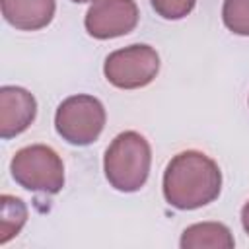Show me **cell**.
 Masks as SVG:
<instances>
[{
	"mask_svg": "<svg viewBox=\"0 0 249 249\" xmlns=\"http://www.w3.org/2000/svg\"><path fill=\"white\" fill-rule=\"evenodd\" d=\"M224 25L235 35H249V0H224Z\"/></svg>",
	"mask_w": 249,
	"mask_h": 249,
	"instance_id": "cell-11",
	"label": "cell"
},
{
	"mask_svg": "<svg viewBox=\"0 0 249 249\" xmlns=\"http://www.w3.org/2000/svg\"><path fill=\"white\" fill-rule=\"evenodd\" d=\"M12 177L27 191L56 195L64 187V165L60 156L45 144L18 150L10 161Z\"/></svg>",
	"mask_w": 249,
	"mask_h": 249,
	"instance_id": "cell-3",
	"label": "cell"
},
{
	"mask_svg": "<svg viewBox=\"0 0 249 249\" xmlns=\"http://www.w3.org/2000/svg\"><path fill=\"white\" fill-rule=\"evenodd\" d=\"M241 226H243L245 233L249 235V200H247L245 206L241 208Z\"/></svg>",
	"mask_w": 249,
	"mask_h": 249,
	"instance_id": "cell-13",
	"label": "cell"
},
{
	"mask_svg": "<svg viewBox=\"0 0 249 249\" xmlns=\"http://www.w3.org/2000/svg\"><path fill=\"white\" fill-rule=\"evenodd\" d=\"M0 206H2V220H0V243H8L12 237L19 233L27 220V206L23 204L21 198L12 196V195H2L0 196Z\"/></svg>",
	"mask_w": 249,
	"mask_h": 249,
	"instance_id": "cell-10",
	"label": "cell"
},
{
	"mask_svg": "<svg viewBox=\"0 0 249 249\" xmlns=\"http://www.w3.org/2000/svg\"><path fill=\"white\" fill-rule=\"evenodd\" d=\"M72 2H78V4H86V2H95V0H72Z\"/></svg>",
	"mask_w": 249,
	"mask_h": 249,
	"instance_id": "cell-14",
	"label": "cell"
},
{
	"mask_svg": "<svg viewBox=\"0 0 249 249\" xmlns=\"http://www.w3.org/2000/svg\"><path fill=\"white\" fill-rule=\"evenodd\" d=\"M196 0H150L152 8L163 19H181L189 16Z\"/></svg>",
	"mask_w": 249,
	"mask_h": 249,
	"instance_id": "cell-12",
	"label": "cell"
},
{
	"mask_svg": "<svg viewBox=\"0 0 249 249\" xmlns=\"http://www.w3.org/2000/svg\"><path fill=\"white\" fill-rule=\"evenodd\" d=\"M160 70V56L150 45H130L113 51L103 64L109 84L121 89H136L148 86Z\"/></svg>",
	"mask_w": 249,
	"mask_h": 249,
	"instance_id": "cell-5",
	"label": "cell"
},
{
	"mask_svg": "<svg viewBox=\"0 0 249 249\" xmlns=\"http://www.w3.org/2000/svg\"><path fill=\"white\" fill-rule=\"evenodd\" d=\"M179 245L183 249H200V247H212V249H231L235 245L231 231L228 226L220 222H200L189 226L183 235Z\"/></svg>",
	"mask_w": 249,
	"mask_h": 249,
	"instance_id": "cell-9",
	"label": "cell"
},
{
	"mask_svg": "<svg viewBox=\"0 0 249 249\" xmlns=\"http://www.w3.org/2000/svg\"><path fill=\"white\" fill-rule=\"evenodd\" d=\"M222 173L218 163L198 150H185L171 158L163 173V196L179 210H195L218 198Z\"/></svg>",
	"mask_w": 249,
	"mask_h": 249,
	"instance_id": "cell-1",
	"label": "cell"
},
{
	"mask_svg": "<svg viewBox=\"0 0 249 249\" xmlns=\"http://www.w3.org/2000/svg\"><path fill=\"white\" fill-rule=\"evenodd\" d=\"M105 126V107L93 95H70L54 113V128L74 146H88L95 142Z\"/></svg>",
	"mask_w": 249,
	"mask_h": 249,
	"instance_id": "cell-4",
	"label": "cell"
},
{
	"mask_svg": "<svg viewBox=\"0 0 249 249\" xmlns=\"http://www.w3.org/2000/svg\"><path fill=\"white\" fill-rule=\"evenodd\" d=\"M134 0H95L86 14V29L95 39H113L130 33L138 23Z\"/></svg>",
	"mask_w": 249,
	"mask_h": 249,
	"instance_id": "cell-6",
	"label": "cell"
},
{
	"mask_svg": "<svg viewBox=\"0 0 249 249\" xmlns=\"http://www.w3.org/2000/svg\"><path fill=\"white\" fill-rule=\"evenodd\" d=\"M37 115L35 97L18 86H4L0 89V136L14 138L29 128Z\"/></svg>",
	"mask_w": 249,
	"mask_h": 249,
	"instance_id": "cell-7",
	"label": "cell"
},
{
	"mask_svg": "<svg viewBox=\"0 0 249 249\" xmlns=\"http://www.w3.org/2000/svg\"><path fill=\"white\" fill-rule=\"evenodd\" d=\"M4 19L21 31H37L51 23L54 16V0H2Z\"/></svg>",
	"mask_w": 249,
	"mask_h": 249,
	"instance_id": "cell-8",
	"label": "cell"
},
{
	"mask_svg": "<svg viewBox=\"0 0 249 249\" xmlns=\"http://www.w3.org/2000/svg\"><path fill=\"white\" fill-rule=\"evenodd\" d=\"M150 163L152 150L148 140L136 130H126L115 136L105 150L103 171L113 189L121 193H134L144 187Z\"/></svg>",
	"mask_w": 249,
	"mask_h": 249,
	"instance_id": "cell-2",
	"label": "cell"
}]
</instances>
